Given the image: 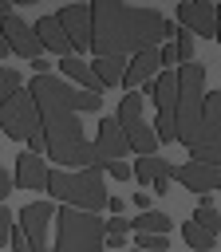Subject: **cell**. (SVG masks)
<instances>
[{
    "mask_svg": "<svg viewBox=\"0 0 221 252\" xmlns=\"http://www.w3.org/2000/svg\"><path fill=\"white\" fill-rule=\"evenodd\" d=\"M32 98L39 110V130L47 138V158L59 161V169H87L99 161L95 142H87L83 126H79V110L67 98V79L55 75H32Z\"/></svg>",
    "mask_w": 221,
    "mask_h": 252,
    "instance_id": "cell-1",
    "label": "cell"
},
{
    "mask_svg": "<svg viewBox=\"0 0 221 252\" xmlns=\"http://www.w3.org/2000/svg\"><path fill=\"white\" fill-rule=\"evenodd\" d=\"M95 35L91 51L95 55H142L170 35H178V24H170L158 8H138V4H118V0H99L91 4Z\"/></svg>",
    "mask_w": 221,
    "mask_h": 252,
    "instance_id": "cell-2",
    "label": "cell"
},
{
    "mask_svg": "<svg viewBox=\"0 0 221 252\" xmlns=\"http://www.w3.org/2000/svg\"><path fill=\"white\" fill-rule=\"evenodd\" d=\"M47 193L55 201H63L67 209H83V213H95V217L110 201V193L103 185V161H95L87 169H75V173L71 169H55L47 177Z\"/></svg>",
    "mask_w": 221,
    "mask_h": 252,
    "instance_id": "cell-3",
    "label": "cell"
},
{
    "mask_svg": "<svg viewBox=\"0 0 221 252\" xmlns=\"http://www.w3.org/2000/svg\"><path fill=\"white\" fill-rule=\"evenodd\" d=\"M51 228H55V236H51L47 252H103L107 248V220H99L95 213L63 205V209H55Z\"/></svg>",
    "mask_w": 221,
    "mask_h": 252,
    "instance_id": "cell-4",
    "label": "cell"
},
{
    "mask_svg": "<svg viewBox=\"0 0 221 252\" xmlns=\"http://www.w3.org/2000/svg\"><path fill=\"white\" fill-rule=\"evenodd\" d=\"M201 106H205V67L182 63L178 67V142L193 146V134L201 126Z\"/></svg>",
    "mask_w": 221,
    "mask_h": 252,
    "instance_id": "cell-5",
    "label": "cell"
},
{
    "mask_svg": "<svg viewBox=\"0 0 221 252\" xmlns=\"http://www.w3.org/2000/svg\"><path fill=\"white\" fill-rule=\"evenodd\" d=\"M0 130L16 142H28L32 134H39V110H36V98L32 91H16L4 106H0Z\"/></svg>",
    "mask_w": 221,
    "mask_h": 252,
    "instance_id": "cell-6",
    "label": "cell"
},
{
    "mask_svg": "<svg viewBox=\"0 0 221 252\" xmlns=\"http://www.w3.org/2000/svg\"><path fill=\"white\" fill-rule=\"evenodd\" d=\"M16 220H20L32 252H47V248H51V220H55V205H51V201H32V205H24Z\"/></svg>",
    "mask_w": 221,
    "mask_h": 252,
    "instance_id": "cell-7",
    "label": "cell"
},
{
    "mask_svg": "<svg viewBox=\"0 0 221 252\" xmlns=\"http://www.w3.org/2000/svg\"><path fill=\"white\" fill-rule=\"evenodd\" d=\"M178 24L193 35L217 39V4L213 0H182L178 4Z\"/></svg>",
    "mask_w": 221,
    "mask_h": 252,
    "instance_id": "cell-8",
    "label": "cell"
},
{
    "mask_svg": "<svg viewBox=\"0 0 221 252\" xmlns=\"http://www.w3.org/2000/svg\"><path fill=\"white\" fill-rule=\"evenodd\" d=\"M59 24L71 39L75 51H91V35H95V20H91V4H63L59 12Z\"/></svg>",
    "mask_w": 221,
    "mask_h": 252,
    "instance_id": "cell-9",
    "label": "cell"
},
{
    "mask_svg": "<svg viewBox=\"0 0 221 252\" xmlns=\"http://www.w3.org/2000/svg\"><path fill=\"white\" fill-rule=\"evenodd\" d=\"M0 32H4V39H8V47L16 51V55H24L28 63H39V51H43V43H39V35H36V28H28L16 12L8 16V20H0Z\"/></svg>",
    "mask_w": 221,
    "mask_h": 252,
    "instance_id": "cell-10",
    "label": "cell"
},
{
    "mask_svg": "<svg viewBox=\"0 0 221 252\" xmlns=\"http://www.w3.org/2000/svg\"><path fill=\"white\" fill-rule=\"evenodd\" d=\"M170 177L182 181L189 193H213V189H221V169L201 165V161H182V165H174Z\"/></svg>",
    "mask_w": 221,
    "mask_h": 252,
    "instance_id": "cell-11",
    "label": "cell"
},
{
    "mask_svg": "<svg viewBox=\"0 0 221 252\" xmlns=\"http://www.w3.org/2000/svg\"><path fill=\"white\" fill-rule=\"evenodd\" d=\"M201 146H221V91H205L201 126H197L189 150H201Z\"/></svg>",
    "mask_w": 221,
    "mask_h": 252,
    "instance_id": "cell-12",
    "label": "cell"
},
{
    "mask_svg": "<svg viewBox=\"0 0 221 252\" xmlns=\"http://www.w3.org/2000/svg\"><path fill=\"white\" fill-rule=\"evenodd\" d=\"M126 130L118 126V118H99V138H95V154L99 161H122L126 154Z\"/></svg>",
    "mask_w": 221,
    "mask_h": 252,
    "instance_id": "cell-13",
    "label": "cell"
},
{
    "mask_svg": "<svg viewBox=\"0 0 221 252\" xmlns=\"http://www.w3.org/2000/svg\"><path fill=\"white\" fill-rule=\"evenodd\" d=\"M47 177H51V169L36 158V154H20L16 158V185L20 189H47Z\"/></svg>",
    "mask_w": 221,
    "mask_h": 252,
    "instance_id": "cell-14",
    "label": "cell"
},
{
    "mask_svg": "<svg viewBox=\"0 0 221 252\" xmlns=\"http://www.w3.org/2000/svg\"><path fill=\"white\" fill-rule=\"evenodd\" d=\"M36 35H39V43H43L47 51H59V55L75 51L71 39H67V32H63V24H59V16H39V20H36Z\"/></svg>",
    "mask_w": 221,
    "mask_h": 252,
    "instance_id": "cell-15",
    "label": "cell"
},
{
    "mask_svg": "<svg viewBox=\"0 0 221 252\" xmlns=\"http://www.w3.org/2000/svg\"><path fill=\"white\" fill-rule=\"evenodd\" d=\"M158 67H162V55H158V47H150V51L134 55V59H130V67H126V79H122V87H126V91H134L138 83H150Z\"/></svg>",
    "mask_w": 221,
    "mask_h": 252,
    "instance_id": "cell-16",
    "label": "cell"
},
{
    "mask_svg": "<svg viewBox=\"0 0 221 252\" xmlns=\"http://www.w3.org/2000/svg\"><path fill=\"white\" fill-rule=\"evenodd\" d=\"M55 67H59L67 79H75L83 91H95V94H103V83H99V75H95V71H91V63H83L79 55H63Z\"/></svg>",
    "mask_w": 221,
    "mask_h": 252,
    "instance_id": "cell-17",
    "label": "cell"
},
{
    "mask_svg": "<svg viewBox=\"0 0 221 252\" xmlns=\"http://www.w3.org/2000/svg\"><path fill=\"white\" fill-rule=\"evenodd\" d=\"M126 59L122 55H95V63H91V71L99 75V83L103 87H122V79H126Z\"/></svg>",
    "mask_w": 221,
    "mask_h": 252,
    "instance_id": "cell-18",
    "label": "cell"
},
{
    "mask_svg": "<svg viewBox=\"0 0 221 252\" xmlns=\"http://www.w3.org/2000/svg\"><path fill=\"white\" fill-rule=\"evenodd\" d=\"M126 146L138 154V158H154V150H158V134H154V122H134V126H126Z\"/></svg>",
    "mask_w": 221,
    "mask_h": 252,
    "instance_id": "cell-19",
    "label": "cell"
},
{
    "mask_svg": "<svg viewBox=\"0 0 221 252\" xmlns=\"http://www.w3.org/2000/svg\"><path fill=\"white\" fill-rule=\"evenodd\" d=\"M174 173V161H166V158H138L134 161V177L142 181V185H154V181H162V177H170Z\"/></svg>",
    "mask_w": 221,
    "mask_h": 252,
    "instance_id": "cell-20",
    "label": "cell"
},
{
    "mask_svg": "<svg viewBox=\"0 0 221 252\" xmlns=\"http://www.w3.org/2000/svg\"><path fill=\"white\" fill-rule=\"evenodd\" d=\"M170 224H174V220H170L166 213H154V209H150V213H138V217L130 220V228H134L138 236H166Z\"/></svg>",
    "mask_w": 221,
    "mask_h": 252,
    "instance_id": "cell-21",
    "label": "cell"
},
{
    "mask_svg": "<svg viewBox=\"0 0 221 252\" xmlns=\"http://www.w3.org/2000/svg\"><path fill=\"white\" fill-rule=\"evenodd\" d=\"M118 126L126 130V126H134V122H142V94L138 91H126L122 98H118Z\"/></svg>",
    "mask_w": 221,
    "mask_h": 252,
    "instance_id": "cell-22",
    "label": "cell"
},
{
    "mask_svg": "<svg viewBox=\"0 0 221 252\" xmlns=\"http://www.w3.org/2000/svg\"><path fill=\"white\" fill-rule=\"evenodd\" d=\"M182 236H185V244H189L193 252H213V244H217V236H209V232H205L193 217L182 224Z\"/></svg>",
    "mask_w": 221,
    "mask_h": 252,
    "instance_id": "cell-23",
    "label": "cell"
},
{
    "mask_svg": "<svg viewBox=\"0 0 221 252\" xmlns=\"http://www.w3.org/2000/svg\"><path fill=\"white\" fill-rule=\"evenodd\" d=\"M20 91V71L16 67H0V106Z\"/></svg>",
    "mask_w": 221,
    "mask_h": 252,
    "instance_id": "cell-24",
    "label": "cell"
},
{
    "mask_svg": "<svg viewBox=\"0 0 221 252\" xmlns=\"http://www.w3.org/2000/svg\"><path fill=\"white\" fill-rule=\"evenodd\" d=\"M193 220H197L209 236H217V232H221V213H217V209H197V213H193Z\"/></svg>",
    "mask_w": 221,
    "mask_h": 252,
    "instance_id": "cell-25",
    "label": "cell"
},
{
    "mask_svg": "<svg viewBox=\"0 0 221 252\" xmlns=\"http://www.w3.org/2000/svg\"><path fill=\"white\" fill-rule=\"evenodd\" d=\"M193 158L189 161H201V165H213V169H221V146H201V150H189Z\"/></svg>",
    "mask_w": 221,
    "mask_h": 252,
    "instance_id": "cell-26",
    "label": "cell"
},
{
    "mask_svg": "<svg viewBox=\"0 0 221 252\" xmlns=\"http://www.w3.org/2000/svg\"><path fill=\"white\" fill-rule=\"evenodd\" d=\"M174 47H178V59H182V63H193V32H185V28H182Z\"/></svg>",
    "mask_w": 221,
    "mask_h": 252,
    "instance_id": "cell-27",
    "label": "cell"
},
{
    "mask_svg": "<svg viewBox=\"0 0 221 252\" xmlns=\"http://www.w3.org/2000/svg\"><path fill=\"white\" fill-rule=\"evenodd\" d=\"M170 240L166 236H138V252H166Z\"/></svg>",
    "mask_w": 221,
    "mask_h": 252,
    "instance_id": "cell-28",
    "label": "cell"
},
{
    "mask_svg": "<svg viewBox=\"0 0 221 252\" xmlns=\"http://www.w3.org/2000/svg\"><path fill=\"white\" fill-rule=\"evenodd\" d=\"M12 232H16V217L0 205V248H4V240H12Z\"/></svg>",
    "mask_w": 221,
    "mask_h": 252,
    "instance_id": "cell-29",
    "label": "cell"
},
{
    "mask_svg": "<svg viewBox=\"0 0 221 252\" xmlns=\"http://www.w3.org/2000/svg\"><path fill=\"white\" fill-rule=\"evenodd\" d=\"M103 169L118 181H130V173H134V165H126V161H103Z\"/></svg>",
    "mask_w": 221,
    "mask_h": 252,
    "instance_id": "cell-30",
    "label": "cell"
},
{
    "mask_svg": "<svg viewBox=\"0 0 221 252\" xmlns=\"http://www.w3.org/2000/svg\"><path fill=\"white\" fill-rule=\"evenodd\" d=\"M158 55H162V71H170V67L178 63V47H174V43H162Z\"/></svg>",
    "mask_w": 221,
    "mask_h": 252,
    "instance_id": "cell-31",
    "label": "cell"
},
{
    "mask_svg": "<svg viewBox=\"0 0 221 252\" xmlns=\"http://www.w3.org/2000/svg\"><path fill=\"white\" fill-rule=\"evenodd\" d=\"M8 252H32V248H28V236H24V228H20V224H16L12 240H8Z\"/></svg>",
    "mask_w": 221,
    "mask_h": 252,
    "instance_id": "cell-32",
    "label": "cell"
},
{
    "mask_svg": "<svg viewBox=\"0 0 221 252\" xmlns=\"http://www.w3.org/2000/svg\"><path fill=\"white\" fill-rule=\"evenodd\" d=\"M107 232H114V236H126V232H130V220H126V217H110V220H107Z\"/></svg>",
    "mask_w": 221,
    "mask_h": 252,
    "instance_id": "cell-33",
    "label": "cell"
},
{
    "mask_svg": "<svg viewBox=\"0 0 221 252\" xmlns=\"http://www.w3.org/2000/svg\"><path fill=\"white\" fill-rule=\"evenodd\" d=\"M43 150H47V138H43V130H39V134H32V138H28V154H36V158H39Z\"/></svg>",
    "mask_w": 221,
    "mask_h": 252,
    "instance_id": "cell-34",
    "label": "cell"
},
{
    "mask_svg": "<svg viewBox=\"0 0 221 252\" xmlns=\"http://www.w3.org/2000/svg\"><path fill=\"white\" fill-rule=\"evenodd\" d=\"M12 185H16V181H12V177H8L4 169H0V205H4V197L12 193Z\"/></svg>",
    "mask_w": 221,
    "mask_h": 252,
    "instance_id": "cell-35",
    "label": "cell"
},
{
    "mask_svg": "<svg viewBox=\"0 0 221 252\" xmlns=\"http://www.w3.org/2000/svg\"><path fill=\"white\" fill-rule=\"evenodd\" d=\"M107 248H114V252H122V248H126V236H114V232H107Z\"/></svg>",
    "mask_w": 221,
    "mask_h": 252,
    "instance_id": "cell-36",
    "label": "cell"
},
{
    "mask_svg": "<svg viewBox=\"0 0 221 252\" xmlns=\"http://www.w3.org/2000/svg\"><path fill=\"white\" fill-rule=\"evenodd\" d=\"M134 205H138L142 213H150V193H134Z\"/></svg>",
    "mask_w": 221,
    "mask_h": 252,
    "instance_id": "cell-37",
    "label": "cell"
},
{
    "mask_svg": "<svg viewBox=\"0 0 221 252\" xmlns=\"http://www.w3.org/2000/svg\"><path fill=\"white\" fill-rule=\"evenodd\" d=\"M150 193H170V177H162V181H154V185H150Z\"/></svg>",
    "mask_w": 221,
    "mask_h": 252,
    "instance_id": "cell-38",
    "label": "cell"
},
{
    "mask_svg": "<svg viewBox=\"0 0 221 252\" xmlns=\"http://www.w3.org/2000/svg\"><path fill=\"white\" fill-rule=\"evenodd\" d=\"M107 209H110L114 217H122V197H110V201H107Z\"/></svg>",
    "mask_w": 221,
    "mask_h": 252,
    "instance_id": "cell-39",
    "label": "cell"
},
{
    "mask_svg": "<svg viewBox=\"0 0 221 252\" xmlns=\"http://www.w3.org/2000/svg\"><path fill=\"white\" fill-rule=\"evenodd\" d=\"M12 8H16L12 0H0V20H8V16H12Z\"/></svg>",
    "mask_w": 221,
    "mask_h": 252,
    "instance_id": "cell-40",
    "label": "cell"
},
{
    "mask_svg": "<svg viewBox=\"0 0 221 252\" xmlns=\"http://www.w3.org/2000/svg\"><path fill=\"white\" fill-rule=\"evenodd\" d=\"M8 51H12V47H8V39H4V32H0V59H4Z\"/></svg>",
    "mask_w": 221,
    "mask_h": 252,
    "instance_id": "cell-41",
    "label": "cell"
},
{
    "mask_svg": "<svg viewBox=\"0 0 221 252\" xmlns=\"http://www.w3.org/2000/svg\"><path fill=\"white\" fill-rule=\"evenodd\" d=\"M217 43H221V4H217Z\"/></svg>",
    "mask_w": 221,
    "mask_h": 252,
    "instance_id": "cell-42",
    "label": "cell"
},
{
    "mask_svg": "<svg viewBox=\"0 0 221 252\" xmlns=\"http://www.w3.org/2000/svg\"><path fill=\"white\" fill-rule=\"evenodd\" d=\"M134 252H138V248H134Z\"/></svg>",
    "mask_w": 221,
    "mask_h": 252,
    "instance_id": "cell-43",
    "label": "cell"
}]
</instances>
